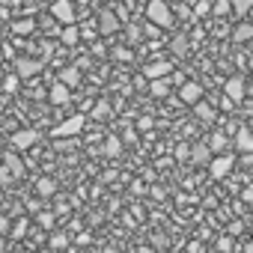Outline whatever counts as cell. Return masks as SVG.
<instances>
[{"instance_id": "6da1fadb", "label": "cell", "mask_w": 253, "mask_h": 253, "mask_svg": "<svg viewBox=\"0 0 253 253\" xmlns=\"http://www.w3.org/2000/svg\"><path fill=\"white\" fill-rule=\"evenodd\" d=\"M146 21L161 27V30L173 27V9L167 6V0H149L146 3Z\"/></svg>"}, {"instance_id": "7a4b0ae2", "label": "cell", "mask_w": 253, "mask_h": 253, "mask_svg": "<svg viewBox=\"0 0 253 253\" xmlns=\"http://www.w3.org/2000/svg\"><path fill=\"white\" fill-rule=\"evenodd\" d=\"M51 18H54L57 24H72V21H78L72 0H54V3H51Z\"/></svg>"}, {"instance_id": "3957f363", "label": "cell", "mask_w": 253, "mask_h": 253, "mask_svg": "<svg viewBox=\"0 0 253 253\" xmlns=\"http://www.w3.org/2000/svg\"><path fill=\"white\" fill-rule=\"evenodd\" d=\"M42 69H45V63H42V60H36V57H18V60H15V75H18L21 81L36 78Z\"/></svg>"}, {"instance_id": "277c9868", "label": "cell", "mask_w": 253, "mask_h": 253, "mask_svg": "<svg viewBox=\"0 0 253 253\" xmlns=\"http://www.w3.org/2000/svg\"><path fill=\"white\" fill-rule=\"evenodd\" d=\"M173 69H176V63H173V60H167V57H155V60H149V63L143 66V78L149 81V78L173 75Z\"/></svg>"}, {"instance_id": "5b68a950", "label": "cell", "mask_w": 253, "mask_h": 253, "mask_svg": "<svg viewBox=\"0 0 253 253\" xmlns=\"http://www.w3.org/2000/svg\"><path fill=\"white\" fill-rule=\"evenodd\" d=\"M84 131V116L78 113V116H69L66 122H60L57 128H54V137H75V134H81Z\"/></svg>"}, {"instance_id": "8992f818", "label": "cell", "mask_w": 253, "mask_h": 253, "mask_svg": "<svg viewBox=\"0 0 253 253\" xmlns=\"http://www.w3.org/2000/svg\"><path fill=\"white\" fill-rule=\"evenodd\" d=\"M119 27H122V24H119V18H116L110 9H101V12H98V33H101V36H113V33H119Z\"/></svg>"}, {"instance_id": "52a82bcc", "label": "cell", "mask_w": 253, "mask_h": 253, "mask_svg": "<svg viewBox=\"0 0 253 253\" xmlns=\"http://www.w3.org/2000/svg\"><path fill=\"white\" fill-rule=\"evenodd\" d=\"M232 167H235V158H232V155H223V152H220L217 158H209V170H211V176H214V179L226 176Z\"/></svg>"}, {"instance_id": "ba28073f", "label": "cell", "mask_w": 253, "mask_h": 253, "mask_svg": "<svg viewBox=\"0 0 253 253\" xmlns=\"http://www.w3.org/2000/svg\"><path fill=\"white\" fill-rule=\"evenodd\" d=\"M223 92H226V98L235 101V104L244 101V78H241V75H232V78L223 84Z\"/></svg>"}, {"instance_id": "9c48e42d", "label": "cell", "mask_w": 253, "mask_h": 253, "mask_svg": "<svg viewBox=\"0 0 253 253\" xmlns=\"http://www.w3.org/2000/svg\"><path fill=\"white\" fill-rule=\"evenodd\" d=\"M36 140H39V131H33V128H21V131L12 134V146L15 149H30Z\"/></svg>"}, {"instance_id": "30bf717a", "label": "cell", "mask_w": 253, "mask_h": 253, "mask_svg": "<svg viewBox=\"0 0 253 253\" xmlns=\"http://www.w3.org/2000/svg\"><path fill=\"white\" fill-rule=\"evenodd\" d=\"M214 152L209 149V143L206 140H200V143H194L191 149H188V158L194 161V164H209V158H211Z\"/></svg>"}, {"instance_id": "8fae6325", "label": "cell", "mask_w": 253, "mask_h": 253, "mask_svg": "<svg viewBox=\"0 0 253 253\" xmlns=\"http://www.w3.org/2000/svg\"><path fill=\"white\" fill-rule=\"evenodd\" d=\"M179 95H182V101H185V104H194L197 98H203V86H200L197 81H188V84H182V86H179Z\"/></svg>"}, {"instance_id": "7c38bea8", "label": "cell", "mask_w": 253, "mask_h": 253, "mask_svg": "<svg viewBox=\"0 0 253 253\" xmlns=\"http://www.w3.org/2000/svg\"><path fill=\"white\" fill-rule=\"evenodd\" d=\"M170 75H161V78H149L152 84H149V92L155 95V98H167L170 95V81H167Z\"/></svg>"}, {"instance_id": "4fadbf2b", "label": "cell", "mask_w": 253, "mask_h": 253, "mask_svg": "<svg viewBox=\"0 0 253 253\" xmlns=\"http://www.w3.org/2000/svg\"><path fill=\"white\" fill-rule=\"evenodd\" d=\"M48 98H51V104H69V86H66L63 81L51 84V89H48Z\"/></svg>"}, {"instance_id": "5bb4252c", "label": "cell", "mask_w": 253, "mask_h": 253, "mask_svg": "<svg viewBox=\"0 0 253 253\" xmlns=\"http://www.w3.org/2000/svg\"><path fill=\"white\" fill-rule=\"evenodd\" d=\"M235 149L238 152H253V134H250V128H241L235 131Z\"/></svg>"}, {"instance_id": "9a60e30c", "label": "cell", "mask_w": 253, "mask_h": 253, "mask_svg": "<svg viewBox=\"0 0 253 253\" xmlns=\"http://www.w3.org/2000/svg\"><path fill=\"white\" fill-rule=\"evenodd\" d=\"M194 113H197V119H203V122H214V119H217L214 107H211V104H206L203 98H197V101H194Z\"/></svg>"}, {"instance_id": "2e32d148", "label": "cell", "mask_w": 253, "mask_h": 253, "mask_svg": "<svg viewBox=\"0 0 253 253\" xmlns=\"http://www.w3.org/2000/svg\"><path fill=\"white\" fill-rule=\"evenodd\" d=\"M60 81L72 89V86H78L81 84V69L78 66H66V69H60Z\"/></svg>"}, {"instance_id": "e0dca14e", "label": "cell", "mask_w": 253, "mask_h": 253, "mask_svg": "<svg viewBox=\"0 0 253 253\" xmlns=\"http://www.w3.org/2000/svg\"><path fill=\"white\" fill-rule=\"evenodd\" d=\"M101 152H104L107 158H119V152H122V140H119L116 134H107V137H104V146H101Z\"/></svg>"}, {"instance_id": "ac0fdd59", "label": "cell", "mask_w": 253, "mask_h": 253, "mask_svg": "<svg viewBox=\"0 0 253 253\" xmlns=\"http://www.w3.org/2000/svg\"><path fill=\"white\" fill-rule=\"evenodd\" d=\"M3 167H6V170L12 173V179H21V176L27 173L24 161H21V158H15V155H6V158H3Z\"/></svg>"}, {"instance_id": "d6986e66", "label": "cell", "mask_w": 253, "mask_h": 253, "mask_svg": "<svg viewBox=\"0 0 253 253\" xmlns=\"http://www.w3.org/2000/svg\"><path fill=\"white\" fill-rule=\"evenodd\" d=\"M253 39V24H247V21H241L235 30H232V42H238V45H244V42H250Z\"/></svg>"}, {"instance_id": "ffe728a7", "label": "cell", "mask_w": 253, "mask_h": 253, "mask_svg": "<svg viewBox=\"0 0 253 253\" xmlns=\"http://www.w3.org/2000/svg\"><path fill=\"white\" fill-rule=\"evenodd\" d=\"M60 39H63V45H78V39H81V30H78V24L72 21V24H63V30H60Z\"/></svg>"}, {"instance_id": "44dd1931", "label": "cell", "mask_w": 253, "mask_h": 253, "mask_svg": "<svg viewBox=\"0 0 253 253\" xmlns=\"http://www.w3.org/2000/svg\"><path fill=\"white\" fill-rule=\"evenodd\" d=\"M36 194H39V197H54V194H57V182H54L51 176H42V179L36 182Z\"/></svg>"}, {"instance_id": "7402d4cb", "label": "cell", "mask_w": 253, "mask_h": 253, "mask_svg": "<svg viewBox=\"0 0 253 253\" xmlns=\"http://www.w3.org/2000/svg\"><path fill=\"white\" fill-rule=\"evenodd\" d=\"M229 146V137L223 134V131H211V137H209V149L211 152H223Z\"/></svg>"}, {"instance_id": "603a6c76", "label": "cell", "mask_w": 253, "mask_h": 253, "mask_svg": "<svg viewBox=\"0 0 253 253\" xmlns=\"http://www.w3.org/2000/svg\"><path fill=\"white\" fill-rule=\"evenodd\" d=\"M229 12H232L229 0H217V3H211V9H209V15H214V18H226Z\"/></svg>"}, {"instance_id": "cb8c5ba5", "label": "cell", "mask_w": 253, "mask_h": 253, "mask_svg": "<svg viewBox=\"0 0 253 253\" xmlns=\"http://www.w3.org/2000/svg\"><path fill=\"white\" fill-rule=\"evenodd\" d=\"M110 113H113V110H110V104H107V101H95V107H92V119H95V122L110 119Z\"/></svg>"}, {"instance_id": "d4e9b609", "label": "cell", "mask_w": 253, "mask_h": 253, "mask_svg": "<svg viewBox=\"0 0 253 253\" xmlns=\"http://www.w3.org/2000/svg\"><path fill=\"white\" fill-rule=\"evenodd\" d=\"M229 3H232V15H247L250 12V6H253V0H229Z\"/></svg>"}, {"instance_id": "484cf974", "label": "cell", "mask_w": 253, "mask_h": 253, "mask_svg": "<svg viewBox=\"0 0 253 253\" xmlns=\"http://www.w3.org/2000/svg\"><path fill=\"white\" fill-rule=\"evenodd\" d=\"M33 27H36V24H33L30 18H24V21H15V24H12V33L24 36V33H33Z\"/></svg>"}, {"instance_id": "4316f807", "label": "cell", "mask_w": 253, "mask_h": 253, "mask_svg": "<svg viewBox=\"0 0 253 253\" xmlns=\"http://www.w3.org/2000/svg\"><path fill=\"white\" fill-rule=\"evenodd\" d=\"M18 89H21V78L18 75H9L3 81V92H18Z\"/></svg>"}, {"instance_id": "83f0119b", "label": "cell", "mask_w": 253, "mask_h": 253, "mask_svg": "<svg viewBox=\"0 0 253 253\" xmlns=\"http://www.w3.org/2000/svg\"><path fill=\"white\" fill-rule=\"evenodd\" d=\"M217 250H223V253H226V250H235V241H232V235H229V232L217 238Z\"/></svg>"}, {"instance_id": "f1b7e54d", "label": "cell", "mask_w": 253, "mask_h": 253, "mask_svg": "<svg viewBox=\"0 0 253 253\" xmlns=\"http://www.w3.org/2000/svg\"><path fill=\"white\" fill-rule=\"evenodd\" d=\"M209 9H211V3H209V0H200V3L194 6V12H191V15H197V18H206V15H209Z\"/></svg>"}, {"instance_id": "f546056e", "label": "cell", "mask_w": 253, "mask_h": 253, "mask_svg": "<svg viewBox=\"0 0 253 253\" xmlns=\"http://www.w3.org/2000/svg\"><path fill=\"white\" fill-rule=\"evenodd\" d=\"M9 232H12V235H15V238H21V235H24V232H27V217H21V220H18V223H15V226H12V223H9Z\"/></svg>"}, {"instance_id": "4dcf8cb0", "label": "cell", "mask_w": 253, "mask_h": 253, "mask_svg": "<svg viewBox=\"0 0 253 253\" xmlns=\"http://www.w3.org/2000/svg\"><path fill=\"white\" fill-rule=\"evenodd\" d=\"M39 223H42L45 229H54V214H51V211H39Z\"/></svg>"}, {"instance_id": "1f68e13d", "label": "cell", "mask_w": 253, "mask_h": 253, "mask_svg": "<svg viewBox=\"0 0 253 253\" xmlns=\"http://www.w3.org/2000/svg\"><path fill=\"white\" fill-rule=\"evenodd\" d=\"M170 48H173V54H182V57H185V51H188L185 39H173V45H170Z\"/></svg>"}, {"instance_id": "d6a6232c", "label": "cell", "mask_w": 253, "mask_h": 253, "mask_svg": "<svg viewBox=\"0 0 253 253\" xmlns=\"http://www.w3.org/2000/svg\"><path fill=\"white\" fill-rule=\"evenodd\" d=\"M9 182H15V179H12V173H9L6 167H0V185H9Z\"/></svg>"}, {"instance_id": "836d02e7", "label": "cell", "mask_w": 253, "mask_h": 253, "mask_svg": "<svg viewBox=\"0 0 253 253\" xmlns=\"http://www.w3.org/2000/svg\"><path fill=\"white\" fill-rule=\"evenodd\" d=\"M250 155H253V152H241V161H238V164H241L244 170H250V164H253V158H250Z\"/></svg>"}, {"instance_id": "e575fe53", "label": "cell", "mask_w": 253, "mask_h": 253, "mask_svg": "<svg viewBox=\"0 0 253 253\" xmlns=\"http://www.w3.org/2000/svg\"><path fill=\"white\" fill-rule=\"evenodd\" d=\"M0 235H9V217L0 214Z\"/></svg>"}, {"instance_id": "d590c367", "label": "cell", "mask_w": 253, "mask_h": 253, "mask_svg": "<svg viewBox=\"0 0 253 253\" xmlns=\"http://www.w3.org/2000/svg\"><path fill=\"white\" fill-rule=\"evenodd\" d=\"M113 57H116V60H131V51H125V48H119V51H116Z\"/></svg>"}, {"instance_id": "8d00e7d4", "label": "cell", "mask_w": 253, "mask_h": 253, "mask_svg": "<svg viewBox=\"0 0 253 253\" xmlns=\"http://www.w3.org/2000/svg\"><path fill=\"white\" fill-rule=\"evenodd\" d=\"M51 244H54V247H66V235H54Z\"/></svg>"}, {"instance_id": "74e56055", "label": "cell", "mask_w": 253, "mask_h": 253, "mask_svg": "<svg viewBox=\"0 0 253 253\" xmlns=\"http://www.w3.org/2000/svg\"><path fill=\"white\" fill-rule=\"evenodd\" d=\"M226 232H229V235H238V232H241V223H238V220H235V223H229V229H226Z\"/></svg>"}, {"instance_id": "f35d334b", "label": "cell", "mask_w": 253, "mask_h": 253, "mask_svg": "<svg viewBox=\"0 0 253 253\" xmlns=\"http://www.w3.org/2000/svg\"><path fill=\"white\" fill-rule=\"evenodd\" d=\"M176 158H188V146H179L176 149Z\"/></svg>"}, {"instance_id": "ab89813d", "label": "cell", "mask_w": 253, "mask_h": 253, "mask_svg": "<svg viewBox=\"0 0 253 253\" xmlns=\"http://www.w3.org/2000/svg\"><path fill=\"white\" fill-rule=\"evenodd\" d=\"M241 200H244V203H250V200H253V191H250V188H244V194H241Z\"/></svg>"}, {"instance_id": "60d3db41", "label": "cell", "mask_w": 253, "mask_h": 253, "mask_svg": "<svg viewBox=\"0 0 253 253\" xmlns=\"http://www.w3.org/2000/svg\"><path fill=\"white\" fill-rule=\"evenodd\" d=\"M0 60H3V48H0Z\"/></svg>"}, {"instance_id": "b9f144b4", "label": "cell", "mask_w": 253, "mask_h": 253, "mask_svg": "<svg viewBox=\"0 0 253 253\" xmlns=\"http://www.w3.org/2000/svg\"><path fill=\"white\" fill-rule=\"evenodd\" d=\"M0 247H3V235H0Z\"/></svg>"}]
</instances>
